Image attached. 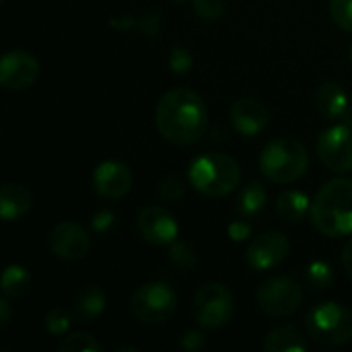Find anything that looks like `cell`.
Segmentation results:
<instances>
[{
	"mask_svg": "<svg viewBox=\"0 0 352 352\" xmlns=\"http://www.w3.org/2000/svg\"><path fill=\"white\" fill-rule=\"evenodd\" d=\"M155 124L167 142L175 146H190L204 136L208 126V109L196 91L175 87L159 99Z\"/></svg>",
	"mask_w": 352,
	"mask_h": 352,
	"instance_id": "cell-1",
	"label": "cell"
},
{
	"mask_svg": "<svg viewBox=\"0 0 352 352\" xmlns=\"http://www.w3.org/2000/svg\"><path fill=\"white\" fill-rule=\"evenodd\" d=\"M311 225L326 237L352 235V179L326 182L311 202Z\"/></svg>",
	"mask_w": 352,
	"mask_h": 352,
	"instance_id": "cell-2",
	"label": "cell"
},
{
	"mask_svg": "<svg viewBox=\"0 0 352 352\" xmlns=\"http://www.w3.org/2000/svg\"><path fill=\"white\" fill-rule=\"evenodd\" d=\"M188 179L196 192L208 198H223L239 188L241 169L237 161L225 153H206L192 161Z\"/></svg>",
	"mask_w": 352,
	"mask_h": 352,
	"instance_id": "cell-3",
	"label": "cell"
},
{
	"mask_svg": "<svg viewBox=\"0 0 352 352\" xmlns=\"http://www.w3.org/2000/svg\"><path fill=\"white\" fill-rule=\"evenodd\" d=\"M309 151L295 138H276L260 153V171L274 184H293L305 175Z\"/></svg>",
	"mask_w": 352,
	"mask_h": 352,
	"instance_id": "cell-4",
	"label": "cell"
},
{
	"mask_svg": "<svg viewBox=\"0 0 352 352\" xmlns=\"http://www.w3.org/2000/svg\"><path fill=\"white\" fill-rule=\"evenodd\" d=\"M307 334L322 346H342L352 340V311L336 301H322L307 314Z\"/></svg>",
	"mask_w": 352,
	"mask_h": 352,
	"instance_id": "cell-5",
	"label": "cell"
},
{
	"mask_svg": "<svg viewBox=\"0 0 352 352\" xmlns=\"http://www.w3.org/2000/svg\"><path fill=\"white\" fill-rule=\"evenodd\" d=\"M177 295L167 283H146L130 297V314L144 326H159L173 318Z\"/></svg>",
	"mask_w": 352,
	"mask_h": 352,
	"instance_id": "cell-6",
	"label": "cell"
},
{
	"mask_svg": "<svg viewBox=\"0 0 352 352\" xmlns=\"http://www.w3.org/2000/svg\"><path fill=\"white\" fill-rule=\"evenodd\" d=\"M258 307L272 320L291 318L303 305V289L291 276H272L258 287Z\"/></svg>",
	"mask_w": 352,
	"mask_h": 352,
	"instance_id": "cell-7",
	"label": "cell"
},
{
	"mask_svg": "<svg viewBox=\"0 0 352 352\" xmlns=\"http://www.w3.org/2000/svg\"><path fill=\"white\" fill-rule=\"evenodd\" d=\"M233 311H235L233 295L223 283L210 280L198 289L194 297L192 314L200 328H206V330L223 328L231 322Z\"/></svg>",
	"mask_w": 352,
	"mask_h": 352,
	"instance_id": "cell-8",
	"label": "cell"
},
{
	"mask_svg": "<svg viewBox=\"0 0 352 352\" xmlns=\"http://www.w3.org/2000/svg\"><path fill=\"white\" fill-rule=\"evenodd\" d=\"M318 157L332 173L352 171V128L336 124L324 130L318 138Z\"/></svg>",
	"mask_w": 352,
	"mask_h": 352,
	"instance_id": "cell-9",
	"label": "cell"
},
{
	"mask_svg": "<svg viewBox=\"0 0 352 352\" xmlns=\"http://www.w3.org/2000/svg\"><path fill=\"white\" fill-rule=\"evenodd\" d=\"M291 252V241L285 233L266 231L254 237L248 245L245 262L256 272H268L280 266Z\"/></svg>",
	"mask_w": 352,
	"mask_h": 352,
	"instance_id": "cell-10",
	"label": "cell"
},
{
	"mask_svg": "<svg viewBox=\"0 0 352 352\" xmlns=\"http://www.w3.org/2000/svg\"><path fill=\"white\" fill-rule=\"evenodd\" d=\"M47 248L56 258L64 262H78L89 254L91 239H89V233L78 223L64 221V223H58L50 231Z\"/></svg>",
	"mask_w": 352,
	"mask_h": 352,
	"instance_id": "cell-11",
	"label": "cell"
},
{
	"mask_svg": "<svg viewBox=\"0 0 352 352\" xmlns=\"http://www.w3.org/2000/svg\"><path fill=\"white\" fill-rule=\"evenodd\" d=\"M136 229L151 245H171L179 237V225L175 217L163 206H144L138 212Z\"/></svg>",
	"mask_w": 352,
	"mask_h": 352,
	"instance_id": "cell-12",
	"label": "cell"
},
{
	"mask_svg": "<svg viewBox=\"0 0 352 352\" xmlns=\"http://www.w3.org/2000/svg\"><path fill=\"white\" fill-rule=\"evenodd\" d=\"M39 78V62L25 50H10L0 62V82L8 91H25Z\"/></svg>",
	"mask_w": 352,
	"mask_h": 352,
	"instance_id": "cell-13",
	"label": "cell"
},
{
	"mask_svg": "<svg viewBox=\"0 0 352 352\" xmlns=\"http://www.w3.org/2000/svg\"><path fill=\"white\" fill-rule=\"evenodd\" d=\"M132 188V173L120 161H103L93 171V190L107 200L124 198Z\"/></svg>",
	"mask_w": 352,
	"mask_h": 352,
	"instance_id": "cell-14",
	"label": "cell"
},
{
	"mask_svg": "<svg viewBox=\"0 0 352 352\" xmlns=\"http://www.w3.org/2000/svg\"><path fill=\"white\" fill-rule=\"evenodd\" d=\"M231 124L233 128L243 134V136H256L262 130H266L268 122H270V111L268 107L254 97H241L231 105L229 111Z\"/></svg>",
	"mask_w": 352,
	"mask_h": 352,
	"instance_id": "cell-15",
	"label": "cell"
},
{
	"mask_svg": "<svg viewBox=\"0 0 352 352\" xmlns=\"http://www.w3.org/2000/svg\"><path fill=\"white\" fill-rule=\"evenodd\" d=\"M314 105L318 113L326 120H342L346 111L351 109L349 105V95L338 82H322L316 89L314 95Z\"/></svg>",
	"mask_w": 352,
	"mask_h": 352,
	"instance_id": "cell-16",
	"label": "cell"
},
{
	"mask_svg": "<svg viewBox=\"0 0 352 352\" xmlns=\"http://www.w3.org/2000/svg\"><path fill=\"white\" fill-rule=\"evenodd\" d=\"M33 206L31 192L21 184H4L0 192V217L2 221L10 223L25 217Z\"/></svg>",
	"mask_w": 352,
	"mask_h": 352,
	"instance_id": "cell-17",
	"label": "cell"
},
{
	"mask_svg": "<svg viewBox=\"0 0 352 352\" xmlns=\"http://www.w3.org/2000/svg\"><path fill=\"white\" fill-rule=\"evenodd\" d=\"M307 349H309L307 338L293 324L276 326L274 330L268 332V336L264 340L266 352H305Z\"/></svg>",
	"mask_w": 352,
	"mask_h": 352,
	"instance_id": "cell-18",
	"label": "cell"
},
{
	"mask_svg": "<svg viewBox=\"0 0 352 352\" xmlns=\"http://www.w3.org/2000/svg\"><path fill=\"white\" fill-rule=\"evenodd\" d=\"M311 212V200L301 190H285L276 198V214L285 223H301Z\"/></svg>",
	"mask_w": 352,
	"mask_h": 352,
	"instance_id": "cell-19",
	"label": "cell"
},
{
	"mask_svg": "<svg viewBox=\"0 0 352 352\" xmlns=\"http://www.w3.org/2000/svg\"><path fill=\"white\" fill-rule=\"evenodd\" d=\"M105 303H107L105 293L97 285H87L74 297L72 307H74L76 318H80L85 322H93L105 311Z\"/></svg>",
	"mask_w": 352,
	"mask_h": 352,
	"instance_id": "cell-20",
	"label": "cell"
},
{
	"mask_svg": "<svg viewBox=\"0 0 352 352\" xmlns=\"http://www.w3.org/2000/svg\"><path fill=\"white\" fill-rule=\"evenodd\" d=\"M266 200H268V194H266L264 186L260 182H250L248 186L241 188V192L237 196V212L243 219L258 217L266 208Z\"/></svg>",
	"mask_w": 352,
	"mask_h": 352,
	"instance_id": "cell-21",
	"label": "cell"
},
{
	"mask_svg": "<svg viewBox=\"0 0 352 352\" xmlns=\"http://www.w3.org/2000/svg\"><path fill=\"white\" fill-rule=\"evenodd\" d=\"M31 289V274L27 268L19 266V264H10L6 266L4 274H2V293L8 299H19L23 295H27Z\"/></svg>",
	"mask_w": 352,
	"mask_h": 352,
	"instance_id": "cell-22",
	"label": "cell"
},
{
	"mask_svg": "<svg viewBox=\"0 0 352 352\" xmlns=\"http://www.w3.org/2000/svg\"><path fill=\"white\" fill-rule=\"evenodd\" d=\"M305 280L311 291H326L334 283V270L324 260H314L305 268Z\"/></svg>",
	"mask_w": 352,
	"mask_h": 352,
	"instance_id": "cell-23",
	"label": "cell"
},
{
	"mask_svg": "<svg viewBox=\"0 0 352 352\" xmlns=\"http://www.w3.org/2000/svg\"><path fill=\"white\" fill-rule=\"evenodd\" d=\"M60 352H99L101 344L95 336L87 332H76V334H66L58 342Z\"/></svg>",
	"mask_w": 352,
	"mask_h": 352,
	"instance_id": "cell-24",
	"label": "cell"
},
{
	"mask_svg": "<svg viewBox=\"0 0 352 352\" xmlns=\"http://www.w3.org/2000/svg\"><path fill=\"white\" fill-rule=\"evenodd\" d=\"M169 262L177 268V270H194L198 266V256L196 250L186 243V241H173L169 248Z\"/></svg>",
	"mask_w": 352,
	"mask_h": 352,
	"instance_id": "cell-25",
	"label": "cell"
},
{
	"mask_svg": "<svg viewBox=\"0 0 352 352\" xmlns=\"http://www.w3.org/2000/svg\"><path fill=\"white\" fill-rule=\"evenodd\" d=\"M43 326L52 336H64L68 332V328H70V314L66 309L54 307V309H50L45 314Z\"/></svg>",
	"mask_w": 352,
	"mask_h": 352,
	"instance_id": "cell-26",
	"label": "cell"
},
{
	"mask_svg": "<svg viewBox=\"0 0 352 352\" xmlns=\"http://www.w3.org/2000/svg\"><path fill=\"white\" fill-rule=\"evenodd\" d=\"M161 202H167V204H175L177 200L184 198V184L177 175H167L161 179L159 184V190H157Z\"/></svg>",
	"mask_w": 352,
	"mask_h": 352,
	"instance_id": "cell-27",
	"label": "cell"
},
{
	"mask_svg": "<svg viewBox=\"0 0 352 352\" xmlns=\"http://www.w3.org/2000/svg\"><path fill=\"white\" fill-rule=\"evenodd\" d=\"M157 25H159V16H142V19H122V21H111V27L116 29H138L144 35L155 37L157 35Z\"/></svg>",
	"mask_w": 352,
	"mask_h": 352,
	"instance_id": "cell-28",
	"label": "cell"
},
{
	"mask_svg": "<svg viewBox=\"0 0 352 352\" xmlns=\"http://www.w3.org/2000/svg\"><path fill=\"white\" fill-rule=\"evenodd\" d=\"M330 16L340 29L352 33V0H330Z\"/></svg>",
	"mask_w": 352,
	"mask_h": 352,
	"instance_id": "cell-29",
	"label": "cell"
},
{
	"mask_svg": "<svg viewBox=\"0 0 352 352\" xmlns=\"http://www.w3.org/2000/svg\"><path fill=\"white\" fill-rule=\"evenodd\" d=\"M194 66V56L188 47L184 45H175L171 52H169V68L175 72V74H186L190 68Z\"/></svg>",
	"mask_w": 352,
	"mask_h": 352,
	"instance_id": "cell-30",
	"label": "cell"
},
{
	"mask_svg": "<svg viewBox=\"0 0 352 352\" xmlns=\"http://www.w3.org/2000/svg\"><path fill=\"white\" fill-rule=\"evenodd\" d=\"M194 10L204 21H217L225 12V0H194Z\"/></svg>",
	"mask_w": 352,
	"mask_h": 352,
	"instance_id": "cell-31",
	"label": "cell"
},
{
	"mask_svg": "<svg viewBox=\"0 0 352 352\" xmlns=\"http://www.w3.org/2000/svg\"><path fill=\"white\" fill-rule=\"evenodd\" d=\"M116 225H118V217H116L111 210H99V212H95L93 219H91V227H93V231H95L97 235H107V233H111V231L116 229Z\"/></svg>",
	"mask_w": 352,
	"mask_h": 352,
	"instance_id": "cell-32",
	"label": "cell"
},
{
	"mask_svg": "<svg viewBox=\"0 0 352 352\" xmlns=\"http://www.w3.org/2000/svg\"><path fill=\"white\" fill-rule=\"evenodd\" d=\"M227 233H229L231 241L241 243V241H245V239L252 235V225H250L248 221H233V223L229 225Z\"/></svg>",
	"mask_w": 352,
	"mask_h": 352,
	"instance_id": "cell-33",
	"label": "cell"
},
{
	"mask_svg": "<svg viewBox=\"0 0 352 352\" xmlns=\"http://www.w3.org/2000/svg\"><path fill=\"white\" fill-rule=\"evenodd\" d=\"M179 344H182L184 351H198V349H204L206 346V340H204V336L198 330H190V332H186L182 336Z\"/></svg>",
	"mask_w": 352,
	"mask_h": 352,
	"instance_id": "cell-34",
	"label": "cell"
},
{
	"mask_svg": "<svg viewBox=\"0 0 352 352\" xmlns=\"http://www.w3.org/2000/svg\"><path fill=\"white\" fill-rule=\"evenodd\" d=\"M340 262H342L344 274L352 280V237L346 241V245L342 248V258H340Z\"/></svg>",
	"mask_w": 352,
	"mask_h": 352,
	"instance_id": "cell-35",
	"label": "cell"
},
{
	"mask_svg": "<svg viewBox=\"0 0 352 352\" xmlns=\"http://www.w3.org/2000/svg\"><path fill=\"white\" fill-rule=\"evenodd\" d=\"M10 303H8V297H4L0 301V328H6L8 322H10Z\"/></svg>",
	"mask_w": 352,
	"mask_h": 352,
	"instance_id": "cell-36",
	"label": "cell"
},
{
	"mask_svg": "<svg viewBox=\"0 0 352 352\" xmlns=\"http://www.w3.org/2000/svg\"><path fill=\"white\" fill-rule=\"evenodd\" d=\"M349 54H351V60H352V43H351V50H349Z\"/></svg>",
	"mask_w": 352,
	"mask_h": 352,
	"instance_id": "cell-37",
	"label": "cell"
},
{
	"mask_svg": "<svg viewBox=\"0 0 352 352\" xmlns=\"http://www.w3.org/2000/svg\"><path fill=\"white\" fill-rule=\"evenodd\" d=\"M175 2H186V0H175Z\"/></svg>",
	"mask_w": 352,
	"mask_h": 352,
	"instance_id": "cell-38",
	"label": "cell"
}]
</instances>
